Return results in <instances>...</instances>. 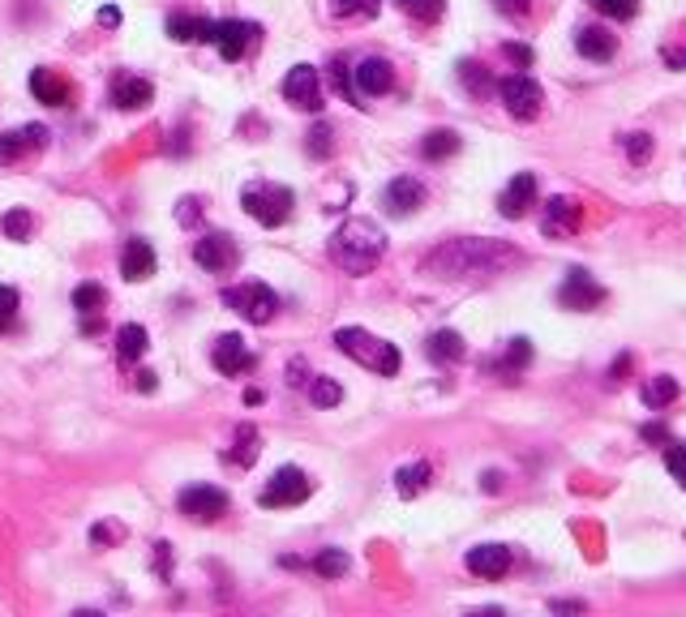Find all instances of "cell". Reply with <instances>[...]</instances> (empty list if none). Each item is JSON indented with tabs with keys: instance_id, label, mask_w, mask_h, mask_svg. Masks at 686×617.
<instances>
[{
	"instance_id": "e575fe53",
	"label": "cell",
	"mask_w": 686,
	"mask_h": 617,
	"mask_svg": "<svg viewBox=\"0 0 686 617\" xmlns=\"http://www.w3.org/2000/svg\"><path fill=\"white\" fill-rule=\"evenodd\" d=\"M237 442H241V446H237L228 459L249 467V463L258 459V451H262V437H258V429H253V424H241V429H237Z\"/></svg>"
},
{
	"instance_id": "8992f818",
	"label": "cell",
	"mask_w": 686,
	"mask_h": 617,
	"mask_svg": "<svg viewBox=\"0 0 686 617\" xmlns=\"http://www.w3.org/2000/svg\"><path fill=\"white\" fill-rule=\"evenodd\" d=\"M498 99H502V108L515 120H536L541 104H545V90H541V82H532L527 74H511L498 82Z\"/></svg>"
},
{
	"instance_id": "e0dca14e",
	"label": "cell",
	"mask_w": 686,
	"mask_h": 617,
	"mask_svg": "<svg viewBox=\"0 0 686 617\" xmlns=\"http://www.w3.org/2000/svg\"><path fill=\"white\" fill-rule=\"evenodd\" d=\"M40 147H47V129H43V125H26V129H9V133H0V167L26 159L31 151H40Z\"/></svg>"
},
{
	"instance_id": "ab89813d",
	"label": "cell",
	"mask_w": 686,
	"mask_h": 617,
	"mask_svg": "<svg viewBox=\"0 0 686 617\" xmlns=\"http://www.w3.org/2000/svg\"><path fill=\"white\" fill-rule=\"evenodd\" d=\"M305 138H309V142H305V151L314 154V159H326V154L335 151V142H330V125H314Z\"/></svg>"
},
{
	"instance_id": "c3c4849f",
	"label": "cell",
	"mask_w": 686,
	"mask_h": 617,
	"mask_svg": "<svg viewBox=\"0 0 686 617\" xmlns=\"http://www.w3.org/2000/svg\"><path fill=\"white\" fill-rule=\"evenodd\" d=\"M652 437H656V442H665V437H669V433H665V424H647L644 442H652Z\"/></svg>"
},
{
	"instance_id": "4dcf8cb0",
	"label": "cell",
	"mask_w": 686,
	"mask_h": 617,
	"mask_svg": "<svg viewBox=\"0 0 686 617\" xmlns=\"http://www.w3.org/2000/svg\"><path fill=\"white\" fill-rule=\"evenodd\" d=\"M309 566H314V575H323V578H344L352 571V558H348L344 549H323Z\"/></svg>"
},
{
	"instance_id": "8d00e7d4",
	"label": "cell",
	"mask_w": 686,
	"mask_h": 617,
	"mask_svg": "<svg viewBox=\"0 0 686 617\" xmlns=\"http://www.w3.org/2000/svg\"><path fill=\"white\" fill-rule=\"evenodd\" d=\"M601 18H613V22H631L640 13V0H588Z\"/></svg>"
},
{
	"instance_id": "5b68a950",
	"label": "cell",
	"mask_w": 686,
	"mask_h": 617,
	"mask_svg": "<svg viewBox=\"0 0 686 617\" xmlns=\"http://www.w3.org/2000/svg\"><path fill=\"white\" fill-rule=\"evenodd\" d=\"M224 305L232 308V313H241L244 322H253V326H266L271 317H275V308H280V296L266 288V283H237V288H224Z\"/></svg>"
},
{
	"instance_id": "bcb514c9",
	"label": "cell",
	"mask_w": 686,
	"mask_h": 617,
	"mask_svg": "<svg viewBox=\"0 0 686 617\" xmlns=\"http://www.w3.org/2000/svg\"><path fill=\"white\" fill-rule=\"evenodd\" d=\"M502 52H507V56H511L520 69H527V65H532V47H524V43H502Z\"/></svg>"
},
{
	"instance_id": "d6a6232c",
	"label": "cell",
	"mask_w": 686,
	"mask_h": 617,
	"mask_svg": "<svg viewBox=\"0 0 686 617\" xmlns=\"http://www.w3.org/2000/svg\"><path fill=\"white\" fill-rule=\"evenodd\" d=\"M459 82H464V86H468L477 99H484L489 90H498V82H493V77H489V69H484V65H477V61H459Z\"/></svg>"
},
{
	"instance_id": "d6986e66",
	"label": "cell",
	"mask_w": 686,
	"mask_h": 617,
	"mask_svg": "<svg viewBox=\"0 0 686 617\" xmlns=\"http://www.w3.org/2000/svg\"><path fill=\"white\" fill-rule=\"evenodd\" d=\"M468 571L477 578H502L511 571V549L507 544H477V549H468Z\"/></svg>"
},
{
	"instance_id": "6da1fadb",
	"label": "cell",
	"mask_w": 686,
	"mask_h": 617,
	"mask_svg": "<svg viewBox=\"0 0 686 617\" xmlns=\"http://www.w3.org/2000/svg\"><path fill=\"white\" fill-rule=\"evenodd\" d=\"M511 262H520L515 249H507V245H498V240H477V236H468V240H450L438 253H429V258H425V270H434L438 279H464V274H498V270L511 267Z\"/></svg>"
},
{
	"instance_id": "d590c367",
	"label": "cell",
	"mask_w": 686,
	"mask_h": 617,
	"mask_svg": "<svg viewBox=\"0 0 686 617\" xmlns=\"http://www.w3.org/2000/svg\"><path fill=\"white\" fill-rule=\"evenodd\" d=\"M309 399H314V408H339L344 403V386L330 382V378H309Z\"/></svg>"
},
{
	"instance_id": "7c38bea8",
	"label": "cell",
	"mask_w": 686,
	"mask_h": 617,
	"mask_svg": "<svg viewBox=\"0 0 686 617\" xmlns=\"http://www.w3.org/2000/svg\"><path fill=\"white\" fill-rule=\"evenodd\" d=\"M395 86V65L391 61H382V56H364L357 61V69H352V90H357V99H378V95H386Z\"/></svg>"
},
{
	"instance_id": "44dd1931",
	"label": "cell",
	"mask_w": 686,
	"mask_h": 617,
	"mask_svg": "<svg viewBox=\"0 0 686 617\" xmlns=\"http://www.w3.org/2000/svg\"><path fill=\"white\" fill-rule=\"evenodd\" d=\"M151 99H155V86L146 77H117L112 82V108H121V112H138Z\"/></svg>"
},
{
	"instance_id": "4fadbf2b",
	"label": "cell",
	"mask_w": 686,
	"mask_h": 617,
	"mask_svg": "<svg viewBox=\"0 0 686 617\" xmlns=\"http://www.w3.org/2000/svg\"><path fill=\"white\" fill-rule=\"evenodd\" d=\"M194 262H198L203 270H215V274L232 270L237 262H241L237 240H232V236H224V231H206L203 240L194 245Z\"/></svg>"
},
{
	"instance_id": "681fc988",
	"label": "cell",
	"mask_w": 686,
	"mask_h": 617,
	"mask_svg": "<svg viewBox=\"0 0 686 617\" xmlns=\"http://www.w3.org/2000/svg\"><path fill=\"white\" fill-rule=\"evenodd\" d=\"M665 65H674V69H686V52H674V47H669V52H665Z\"/></svg>"
},
{
	"instance_id": "ac0fdd59",
	"label": "cell",
	"mask_w": 686,
	"mask_h": 617,
	"mask_svg": "<svg viewBox=\"0 0 686 617\" xmlns=\"http://www.w3.org/2000/svg\"><path fill=\"white\" fill-rule=\"evenodd\" d=\"M579 219H584V210H579L575 197H549V202H545L541 231H545V236H570V231L579 228Z\"/></svg>"
},
{
	"instance_id": "9a60e30c",
	"label": "cell",
	"mask_w": 686,
	"mask_h": 617,
	"mask_svg": "<svg viewBox=\"0 0 686 617\" xmlns=\"http://www.w3.org/2000/svg\"><path fill=\"white\" fill-rule=\"evenodd\" d=\"M532 206H536V176L532 172H515L511 185L498 197V210H502V219H524Z\"/></svg>"
},
{
	"instance_id": "603a6c76",
	"label": "cell",
	"mask_w": 686,
	"mask_h": 617,
	"mask_svg": "<svg viewBox=\"0 0 686 617\" xmlns=\"http://www.w3.org/2000/svg\"><path fill=\"white\" fill-rule=\"evenodd\" d=\"M31 90H35V99L52 104V108H69V86H65V77H56L52 69H35L31 74Z\"/></svg>"
},
{
	"instance_id": "816d5d0a",
	"label": "cell",
	"mask_w": 686,
	"mask_h": 617,
	"mask_svg": "<svg viewBox=\"0 0 686 617\" xmlns=\"http://www.w3.org/2000/svg\"><path fill=\"white\" fill-rule=\"evenodd\" d=\"M181 206H185V210H181V219H185V224H194V219H198V202H181Z\"/></svg>"
},
{
	"instance_id": "9c48e42d",
	"label": "cell",
	"mask_w": 686,
	"mask_h": 617,
	"mask_svg": "<svg viewBox=\"0 0 686 617\" xmlns=\"http://www.w3.org/2000/svg\"><path fill=\"white\" fill-rule=\"evenodd\" d=\"M258 35H262V31H258L253 22H244V18L210 22V43H215V47H219V56H224V61H232V65L244 61V52L258 43Z\"/></svg>"
},
{
	"instance_id": "7a4b0ae2",
	"label": "cell",
	"mask_w": 686,
	"mask_h": 617,
	"mask_svg": "<svg viewBox=\"0 0 686 617\" xmlns=\"http://www.w3.org/2000/svg\"><path fill=\"white\" fill-rule=\"evenodd\" d=\"M386 253V231L373 219H348L344 228L330 236V258L348 274H369Z\"/></svg>"
},
{
	"instance_id": "d4e9b609",
	"label": "cell",
	"mask_w": 686,
	"mask_h": 617,
	"mask_svg": "<svg viewBox=\"0 0 686 617\" xmlns=\"http://www.w3.org/2000/svg\"><path fill=\"white\" fill-rule=\"evenodd\" d=\"M167 35L176 43H206L210 39V22L206 18H189V13H172L167 18Z\"/></svg>"
},
{
	"instance_id": "7402d4cb",
	"label": "cell",
	"mask_w": 686,
	"mask_h": 617,
	"mask_svg": "<svg viewBox=\"0 0 686 617\" xmlns=\"http://www.w3.org/2000/svg\"><path fill=\"white\" fill-rule=\"evenodd\" d=\"M575 47H579V56H588V61H609V56L618 52V35H609L606 26H579V31H575Z\"/></svg>"
},
{
	"instance_id": "277c9868",
	"label": "cell",
	"mask_w": 686,
	"mask_h": 617,
	"mask_svg": "<svg viewBox=\"0 0 686 617\" xmlns=\"http://www.w3.org/2000/svg\"><path fill=\"white\" fill-rule=\"evenodd\" d=\"M241 206L249 219H258L262 228H283L292 219V206H296V193L287 185H249L241 193Z\"/></svg>"
},
{
	"instance_id": "836d02e7",
	"label": "cell",
	"mask_w": 686,
	"mask_h": 617,
	"mask_svg": "<svg viewBox=\"0 0 686 617\" xmlns=\"http://www.w3.org/2000/svg\"><path fill=\"white\" fill-rule=\"evenodd\" d=\"M395 4L404 9L412 22H425V26L438 22V18L446 13V0H395Z\"/></svg>"
},
{
	"instance_id": "60d3db41",
	"label": "cell",
	"mask_w": 686,
	"mask_h": 617,
	"mask_svg": "<svg viewBox=\"0 0 686 617\" xmlns=\"http://www.w3.org/2000/svg\"><path fill=\"white\" fill-rule=\"evenodd\" d=\"M330 77H335V86H339V95H344L348 104H361V99H357V90H352V69H348V61H344V56L330 65Z\"/></svg>"
},
{
	"instance_id": "f546056e",
	"label": "cell",
	"mask_w": 686,
	"mask_h": 617,
	"mask_svg": "<svg viewBox=\"0 0 686 617\" xmlns=\"http://www.w3.org/2000/svg\"><path fill=\"white\" fill-rule=\"evenodd\" d=\"M527 360H532V344H527V339H511L507 356H502L493 369H498L502 378H520V374L527 369Z\"/></svg>"
},
{
	"instance_id": "7bdbcfd3",
	"label": "cell",
	"mask_w": 686,
	"mask_h": 617,
	"mask_svg": "<svg viewBox=\"0 0 686 617\" xmlns=\"http://www.w3.org/2000/svg\"><path fill=\"white\" fill-rule=\"evenodd\" d=\"M13 322H18V292L0 283V335H4Z\"/></svg>"
},
{
	"instance_id": "30bf717a",
	"label": "cell",
	"mask_w": 686,
	"mask_h": 617,
	"mask_svg": "<svg viewBox=\"0 0 686 617\" xmlns=\"http://www.w3.org/2000/svg\"><path fill=\"white\" fill-rule=\"evenodd\" d=\"M283 99L301 112H323V74L314 65H292L283 77Z\"/></svg>"
},
{
	"instance_id": "5bb4252c",
	"label": "cell",
	"mask_w": 686,
	"mask_h": 617,
	"mask_svg": "<svg viewBox=\"0 0 686 617\" xmlns=\"http://www.w3.org/2000/svg\"><path fill=\"white\" fill-rule=\"evenodd\" d=\"M253 360H258V356L244 347L241 335H219L215 347H210V365H215L224 378H241V374H249Z\"/></svg>"
},
{
	"instance_id": "52a82bcc",
	"label": "cell",
	"mask_w": 686,
	"mask_h": 617,
	"mask_svg": "<svg viewBox=\"0 0 686 617\" xmlns=\"http://www.w3.org/2000/svg\"><path fill=\"white\" fill-rule=\"evenodd\" d=\"M309 476L301 472V467H280L266 485H262V494H258V501L266 506V510H280V506H301V501L309 498Z\"/></svg>"
},
{
	"instance_id": "484cf974",
	"label": "cell",
	"mask_w": 686,
	"mask_h": 617,
	"mask_svg": "<svg viewBox=\"0 0 686 617\" xmlns=\"http://www.w3.org/2000/svg\"><path fill=\"white\" fill-rule=\"evenodd\" d=\"M425 351H429V360H438V365H455V360H464V339H459L455 331H434Z\"/></svg>"
},
{
	"instance_id": "f5cc1de1",
	"label": "cell",
	"mask_w": 686,
	"mask_h": 617,
	"mask_svg": "<svg viewBox=\"0 0 686 617\" xmlns=\"http://www.w3.org/2000/svg\"><path fill=\"white\" fill-rule=\"evenodd\" d=\"M262 399H266V394H262V390H253V386H249V390H244V403H249V408H253V403H262Z\"/></svg>"
},
{
	"instance_id": "83f0119b",
	"label": "cell",
	"mask_w": 686,
	"mask_h": 617,
	"mask_svg": "<svg viewBox=\"0 0 686 617\" xmlns=\"http://www.w3.org/2000/svg\"><path fill=\"white\" fill-rule=\"evenodd\" d=\"M459 151V133L455 129H434V133H425V142H421V154L425 159H450V154Z\"/></svg>"
},
{
	"instance_id": "ba28073f",
	"label": "cell",
	"mask_w": 686,
	"mask_h": 617,
	"mask_svg": "<svg viewBox=\"0 0 686 617\" xmlns=\"http://www.w3.org/2000/svg\"><path fill=\"white\" fill-rule=\"evenodd\" d=\"M176 506H181V515L194 519V523H215V519L228 515L232 498H228L224 489H215V485H189V489H181Z\"/></svg>"
},
{
	"instance_id": "b9f144b4",
	"label": "cell",
	"mask_w": 686,
	"mask_h": 617,
	"mask_svg": "<svg viewBox=\"0 0 686 617\" xmlns=\"http://www.w3.org/2000/svg\"><path fill=\"white\" fill-rule=\"evenodd\" d=\"M665 467H669V476H674L678 485H686V446L683 442H669V446H665Z\"/></svg>"
},
{
	"instance_id": "f1b7e54d",
	"label": "cell",
	"mask_w": 686,
	"mask_h": 617,
	"mask_svg": "<svg viewBox=\"0 0 686 617\" xmlns=\"http://www.w3.org/2000/svg\"><path fill=\"white\" fill-rule=\"evenodd\" d=\"M678 399V382L669 378V374H656L652 382L644 386V403L652 408V412H661V408H669Z\"/></svg>"
},
{
	"instance_id": "8fae6325",
	"label": "cell",
	"mask_w": 686,
	"mask_h": 617,
	"mask_svg": "<svg viewBox=\"0 0 686 617\" xmlns=\"http://www.w3.org/2000/svg\"><path fill=\"white\" fill-rule=\"evenodd\" d=\"M606 301V288L588 274L584 267H570L563 279V288H558V305L570 308V313H588V308H597Z\"/></svg>"
},
{
	"instance_id": "f6af8a7d",
	"label": "cell",
	"mask_w": 686,
	"mask_h": 617,
	"mask_svg": "<svg viewBox=\"0 0 686 617\" xmlns=\"http://www.w3.org/2000/svg\"><path fill=\"white\" fill-rule=\"evenodd\" d=\"M493 9H498V13H507V18H527L532 0H493Z\"/></svg>"
},
{
	"instance_id": "ffe728a7",
	"label": "cell",
	"mask_w": 686,
	"mask_h": 617,
	"mask_svg": "<svg viewBox=\"0 0 686 617\" xmlns=\"http://www.w3.org/2000/svg\"><path fill=\"white\" fill-rule=\"evenodd\" d=\"M121 274L129 283H142V279H151L155 274V249L142 240V236H133V240H124L121 249Z\"/></svg>"
},
{
	"instance_id": "3957f363",
	"label": "cell",
	"mask_w": 686,
	"mask_h": 617,
	"mask_svg": "<svg viewBox=\"0 0 686 617\" xmlns=\"http://www.w3.org/2000/svg\"><path fill=\"white\" fill-rule=\"evenodd\" d=\"M335 347H339L348 360H357V365L373 369V374H382V378H395L400 365H404L400 347L386 344V339H378V335H369V331H361V326H339V331H335Z\"/></svg>"
},
{
	"instance_id": "2e32d148",
	"label": "cell",
	"mask_w": 686,
	"mask_h": 617,
	"mask_svg": "<svg viewBox=\"0 0 686 617\" xmlns=\"http://www.w3.org/2000/svg\"><path fill=\"white\" fill-rule=\"evenodd\" d=\"M382 206H386V215L407 219L416 206H425V185H421V181H412V176H395V181L382 190Z\"/></svg>"
},
{
	"instance_id": "f907efd6",
	"label": "cell",
	"mask_w": 686,
	"mask_h": 617,
	"mask_svg": "<svg viewBox=\"0 0 686 617\" xmlns=\"http://www.w3.org/2000/svg\"><path fill=\"white\" fill-rule=\"evenodd\" d=\"M99 22H104V26H117V22H121V13H117V9H112V4H108V9H104V13H99Z\"/></svg>"
},
{
	"instance_id": "db71d44e",
	"label": "cell",
	"mask_w": 686,
	"mask_h": 617,
	"mask_svg": "<svg viewBox=\"0 0 686 617\" xmlns=\"http://www.w3.org/2000/svg\"><path fill=\"white\" fill-rule=\"evenodd\" d=\"M683 489H686V485H683Z\"/></svg>"
},
{
	"instance_id": "cb8c5ba5",
	"label": "cell",
	"mask_w": 686,
	"mask_h": 617,
	"mask_svg": "<svg viewBox=\"0 0 686 617\" xmlns=\"http://www.w3.org/2000/svg\"><path fill=\"white\" fill-rule=\"evenodd\" d=\"M146 344H151L146 326L129 322V326H121V331H117V360H121V365H133V360H142V356H146Z\"/></svg>"
},
{
	"instance_id": "74e56055",
	"label": "cell",
	"mask_w": 686,
	"mask_h": 617,
	"mask_svg": "<svg viewBox=\"0 0 686 617\" xmlns=\"http://www.w3.org/2000/svg\"><path fill=\"white\" fill-rule=\"evenodd\" d=\"M335 18H378L382 13V0H330Z\"/></svg>"
},
{
	"instance_id": "1f68e13d",
	"label": "cell",
	"mask_w": 686,
	"mask_h": 617,
	"mask_svg": "<svg viewBox=\"0 0 686 617\" xmlns=\"http://www.w3.org/2000/svg\"><path fill=\"white\" fill-rule=\"evenodd\" d=\"M104 305H108V292L99 283H78L74 288V308H78L81 317H99Z\"/></svg>"
},
{
	"instance_id": "7dc6e473",
	"label": "cell",
	"mask_w": 686,
	"mask_h": 617,
	"mask_svg": "<svg viewBox=\"0 0 686 617\" xmlns=\"http://www.w3.org/2000/svg\"><path fill=\"white\" fill-rule=\"evenodd\" d=\"M155 386H160V378H155L151 369H142V374H138V390H142V394H151Z\"/></svg>"
},
{
	"instance_id": "4316f807",
	"label": "cell",
	"mask_w": 686,
	"mask_h": 617,
	"mask_svg": "<svg viewBox=\"0 0 686 617\" xmlns=\"http://www.w3.org/2000/svg\"><path fill=\"white\" fill-rule=\"evenodd\" d=\"M429 476H434V467L429 463H407L395 472V489H400V498H416L425 485H429Z\"/></svg>"
},
{
	"instance_id": "ee69618b",
	"label": "cell",
	"mask_w": 686,
	"mask_h": 617,
	"mask_svg": "<svg viewBox=\"0 0 686 617\" xmlns=\"http://www.w3.org/2000/svg\"><path fill=\"white\" fill-rule=\"evenodd\" d=\"M647 154H652V133H627V159L640 167L647 163Z\"/></svg>"
},
{
	"instance_id": "f35d334b",
	"label": "cell",
	"mask_w": 686,
	"mask_h": 617,
	"mask_svg": "<svg viewBox=\"0 0 686 617\" xmlns=\"http://www.w3.org/2000/svg\"><path fill=\"white\" fill-rule=\"evenodd\" d=\"M0 228H4V236H9V240H26L35 224H31V215H26V210H9V215L0 219Z\"/></svg>"
}]
</instances>
